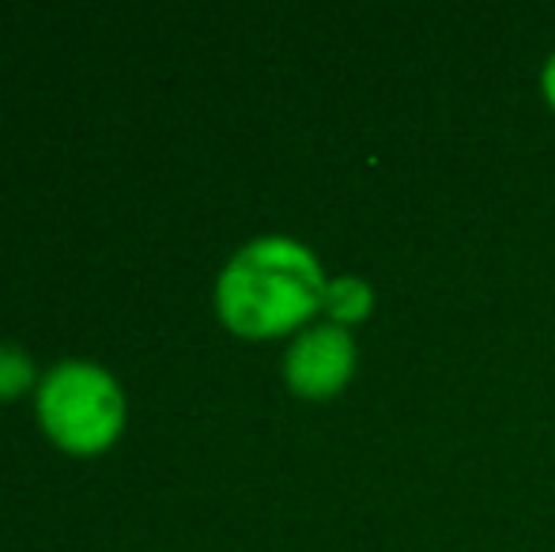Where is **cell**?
I'll use <instances>...</instances> for the list:
<instances>
[{
  "label": "cell",
  "mask_w": 555,
  "mask_h": 552,
  "mask_svg": "<svg viewBox=\"0 0 555 552\" xmlns=\"http://www.w3.org/2000/svg\"><path fill=\"white\" fill-rule=\"evenodd\" d=\"M544 95H548V103L555 106V53L548 57V65H544Z\"/></svg>",
  "instance_id": "cell-6"
},
{
  "label": "cell",
  "mask_w": 555,
  "mask_h": 552,
  "mask_svg": "<svg viewBox=\"0 0 555 552\" xmlns=\"http://www.w3.org/2000/svg\"><path fill=\"white\" fill-rule=\"evenodd\" d=\"M325 295L318 258L302 243L264 235L246 243L223 266L216 307L242 337H276L307 322Z\"/></svg>",
  "instance_id": "cell-1"
},
{
  "label": "cell",
  "mask_w": 555,
  "mask_h": 552,
  "mask_svg": "<svg viewBox=\"0 0 555 552\" xmlns=\"http://www.w3.org/2000/svg\"><path fill=\"white\" fill-rule=\"evenodd\" d=\"M35 378V363L23 348L15 345H0V398H15L23 394Z\"/></svg>",
  "instance_id": "cell-5"
},
{
  "label": "cell",
  "mask_w": 555,
  "mask_h": 552,
  "mask_svg": "<svg viewBox=\"0 0 555 552\" xmlns=\"http://www.w3.org/2000/svg\"><path fill=\"white\" fill-rule=\"evenodd\" d=\"M38 416L46 432L68 450H103L125 424L121 386L91 360H65L38 386Z\"/></svg>",
  "instance_id": "cell-2"
},
{
  "label": "cell",
  "mask_w": 555,
  "mask_h": 552,
  "mask_svg": "<svg viewBox=\"0 0 555 552\" xmlns=\"http://www.w3.org/2000/svg\"><path fill=\"white\" fill-rule=\"evenodd\" d=\"M356 371V345L340 325H310L287 348V386L302 398H333Z\"/></svg>",
  "instance_id": "cell-3"
},
{
  "label": "cell",
  "mask_w": 555,
  "mask_h": 552,
  "mask_svg": "<svg viewBox=\"0 0 555 552\" xmlns=\"http://www.w3.org/2000/svg\"><path fill=\"white\" fill-rule=\"evenodd\" d=\"M322 307L330 310L336 322H359V318L371 314L374 292H371V284H366V280L340 277V280H330V284H325Z\"/></svg>",
  "instance_id": "cell-4"
}]
</instances>
